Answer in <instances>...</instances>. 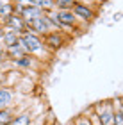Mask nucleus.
Returning a JSON list of instances; mask_svg holds the SVG:
<instances>
[{"mask_svg":"<svg viewBox=\"0 0 123 125\" xmlns=\"http://www.w3.org/2000/svg\"><path fill=\"white\" fill-rule=\"evenodd\" d=\"M18 43L27 50V54L32 55V57H43L45 52H47V47H45L43 43V38L38 36V34H34L32 31H27L25 34H21V36L18 38Z\"/></svg>","mask_w":123,"mask_h":125,"instance_id":"nucleus-1","label":"nucleus"},{"mask_svg":"<svg viewBox=\"0 0 123 125\" xmlns=\"http://www.w3.org/2000/svg\"><path fill=\"white\" fill-rule=\"evenodd\" d=\"M93 111H95V115H96L98 122L102 125H114V102L113 100H105V102L95 104Z\"/></svg>","mask_w":123,"mask_h":125,"instance_id":"nucleus-2","label":"nucleus"},{"mask_svg":"<svg viewBox=\"0 0 123 125\" xmlns=\"http://www.w3.org/2000/svg\"><path fill=\"white\" fill-rule=\"evenodd\" d=\"M66 41H68V38H66L64 32H61V31H52V32H48V34L43 36V43H45V47H47L50 52H55V50L63 48L66 45Z\"/></svg>","mask_w":123,"mask_h":125,"instance_id":"nucleus-3","label":"nucleus"},{"mask_svg":"<svg viewBox=\"0 0 123 125\" xmlns=\"http://www.w3.org/2000/svg\"><path fill=\"white\" fill-rule=\"evenodd\" d=\"M73 14L79 18V21H82V23H91V21L96 18V9H93V7H89V5L86 4H80V2H77L73 5Z\"/></svg>","mask_w":123,"mask_h":125,"instance_id":"nucleus-4","label":"nucleus"},{"mask_svg":"<svg viewBox=\"0 0 123 125\" xmlns=\"http://www.w3.org/2000/svg\"><path fill=\"white\" fill-rule=\"evenodd\" d=\"M14 96H16L14 89L0 86V109H7V107L14 102Z\"/></svg>","mask_w":123,"mask_h":125,"instance_id":"nucleus-5","label":"nucleus"},{"mask_svg":"<svg viewBox=\"0 0 123 125\" xmlns=\"http://www.w3.org/2000/svg\"><path fill=\"white\" fill-rule=\"evenodd\" d=\"M5 25H9L11 29H14L18 34H25L27 32V21L21 18L20 14H13L7 21H5Z\"/></svg>","mask_w":123,"mask_h":125,"instance_id":"nucleus-6","label":"nucleus"},{"mask_svg":"<svg viewBox=\"0 0 123 125\" xmlns=\"http://www.w3.org/2000/svg\"><path fill=\"white\" fill-rule=\"evenodd\" d=\"M45 14H47V13H45L41 7H38V5H29V7L23 9L21 18H23L25 21H32V20H36V18H41V16H45Z\"/></svg>","mask_w":123,"mask_h":125,"instance_id":"nucleus-7","label":"nucleus"},{"mask_svg":"<svg viewBox=\"0 0 123 125\" xmlns=\"http://www.w3.org/2000/svg\"><path fill=\"white\" fill-rule=\"evenodd\" d=\"M57 18L63 25H70V27H77L79 25V18L73 14V11H55Z\"/></svg>","mask_w":123,"mask_h":125,"instance_id":"nucleus-8","label":"nucleus"},{"mask_svg":"<svg viewBox=\"0 0 123 125\" xmlns=\"http://www.w3.org/2000/svg\"><path fill=\"white\" fill-rule=\"evenodd\" d=\"M23 55H29V54H27V50L21 47L20 43H16V45H13V47L5 48V57L11 59V61H16V59L23 57Z\"/></svg>","mask_w":123,"mask_h":125,"instance_id":"nucleus-9","label":"nucleus"},{"mask_svg":"<svg viewBox=\"0 0 123 125\" xmlns=\"http://www.w3.org/2000/svg\"><path fill=\"white\" fill-rule=\"evenodd\" d=\"M13 14H14V4H13V2H5L2 7H0V20H2L4 23H5V21H7Z\"/></svg>","mask_w":123,"mask_h":125,"instance_id":"nucleus-10","label":"nucleus"},{"mask_svg":"<svg viewBox=\"0 0 123 125\" xmlns=\"http://www.w3.org/2000/svg\"><path fill=\"white\" fill-rule=\"evenodd\" d=\"M34 61H36V57H32V55H23V57L13 61V64L18 66V68H30L34 64Z\"/></svg>","mask_w":123,"mask_h":125,"instance_id":"nucleus-11","label":"nucleus"},{"mask_svg":"<svg viewBox=\"0 0 123 125\" xmlns=\"http://www.w3.org/2000/svg\"><path fill=\"white\" fill-rule=\"evenodd\" d=\"M16 115H13V111L9 109H0V125H11V122H13V118Z\"/></svg>","mask_w":123,"mask_h":125,"instance_id":"nucleus-12","label":"nucleus"},{"mask_svg":"<svg viewBox=\"0 0 123 125\" xmlns=\"http://www.w3.org/2000/svg\"><path fill=\"white\" fill-rule=\"evenodd\" d=\"M11 125H30V113H21L13 118Z\"/></svg>","mask_w":123,"mask_h":125,"instance_id":"nucleus-13","label":"nucleus"},{"mask_svg":"<svg viewBox=\"0 0 123 125\" xmlns=\"http://www.w3.org/2000/svg\"><path fill=\"white\" fill-rule=\"evenodd\" d=\"M75 2L71 0H55V11H71Z\"/></svg>","mask_w":123,"mask_h":125,"instance_id":"nucleus-14","label":"nucleus"},{"mask_svg":"<svg viewBox=\"0 0 123 125\" xmlns=\"http://www.w3.org/2000/svg\"><path fill=\"white\" fill-rule=\"evenodd\" d=\"M73 125H93V120H91V116L82 115V116H77V118H75Z\"/></svg>","mask_w":123,"mask_h":125,"instance_id":"nucleus-15","label":"nucleus"},{"mask_svg":"<svg viewBox=\"0 0 123 125\" xmlns=\"http://www.w3.org/2000/svg\"><path fill=\"white\" fill-rule=\"evenodd\" d=\"M91 120H93V125H102V123L98 122V118H96V115H95V113L91 115Z\"/></svg>","mask_w":123,"mask_h":125,"instance_id":"nucleus-16","label":"nucleus"},{"mask_svg":"<svg viewBox=\"0 0 123 125\" xmlns=\"http://www.w3.org/2000/svg\"><path fill=\"white\" fill-rule=\"evenodd\" d=\"M29 2H30V5H38V7H39L43 0H29Z\"/></svg>","mask_w":123,"mask_h":125,"instance_id":"nucleus-17","label":"nucleus"},{"mask_svg":"<svg viewBox=\"0 0 123 125\" xmlns=\"http://www.w3.org/2000/svg\"><path fill=\"white\" fill-rule=\"evenodd\" d=\"M5 2H9V0H0V7H2V5H4Z\"/></svg>","mask_w":123,"mask_h":125,"instance_id":"nucleus-18","label":"nucleus"},{"mask_svg":"<svg viewBox=\"0 0 123 125\" xmlns=\"http://www.w3.org/2000/svg\"><path fill=\"white\" fill-rule=\"evenodd\" d=\"M71 2H75V4H77V2H82V0H71Z\"/></svg>","mask_w":123,"mask_h":125,"instance_id":"nucleus-19","label":"nucleus"},{"mask_svg":"<svg viewBox=\"0 0 123 125\" xmlns=\"http://www.w3.org/2000/svg\"><path fill=\"white\" fill-rule=\"evenodd\" d=\"M2 25H4V21H2V20H0V27H2Z\"/></svg>","mask_w":123,"mask_h":125,"instance_id":"nucleus-20","label":"nucleus"}]
</instances>
